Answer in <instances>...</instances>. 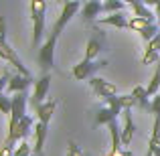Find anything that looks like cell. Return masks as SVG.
Instances as JSON below:
<instances>
[{
  "mask_svg": "<svg viewBox=\"0 0 160 156\" xmlns=\"http://www.w3.org/2000/svg\"><path fill=\"white\" fill-rule=\"evenodd\" d=\"M31 10V20H32V39L31 45L39 47L45 35V12H47V0H31L28 2Z\"/></svg>",
  "mask_w": 160,
  "mask_h": 156,
  "instance_id": "obj_1",
  "label": "cell"
},
{
  "mask_svg": "<svg viewBox=\"0 0 160 156\" xmlns=\"http://www.w3.org/2000/svg\"><path fill=\"white\" fill-rule=\"evenodd\" d=\"M57 41H59V35L57 33H51V37H49V39L41 45V49H39L37 63H39V67L45 71V73H49V71L53 69V65H55V49H57Z\"/></svg>",
  "mask_w": 160,
  "mask_h": 156,
  "instance_id": "obj_2",
  "label": "cell"
},
{
  "mask_svg": "<svg viewBox=\"0 0 160 156\" xmlns=\"http://www.w3.org/2000/svg\"><path fill=\"white\" fill-rule=\"evenodd\" d=\"M27 103H28L27 91H20V93L12 95V112H10V122H8V136L14 134L18 122L27 116Z\"/></svg>",
  "mask_w": 160,
  "mask_h": 156,
  "instance_id": "obj_3",
  "label": "cell"
},
{
  "mask_svg": "<svg viewBox=\"0 0 160 156\" xmlns=\"http://www.w3.org/2000/svg\"><path fill=\"white\" fill-rule=\"evenodd\" d=\"M77 12H81V2H79V0H67V2L63 4L61 14H59L57 23H55V27H53V33L61 35V31L67 27V23H69V20L73 18Z\"/></svg>",
  "mask_w": 160,
  "mask_h": 156,
  "instance_id": "obj_4",
  "label": "cell"
},
{
  "mask_svg": "<svg viewBox=\"0 0 160 156\" xmlns=\"http://www.w3.org/2000/svg\"><path fill=\"white\" fill-rule=\"evenodd\" d=\"M0 59H2V61H6V63H10L12 67H16V71H18V73L28 75V77H31V71L24 67L22 59L16 55V51L10 47V45H8L6 39H0Z\"/></svg>",
  "mask_w": 160,
  "mask_h": 156,
  "instance_id": "obj_5",
  "label": "cell"
},
{
  "mask_svg": "<svg viewBox=\"0 0 160 156\" xmlns=\"http://www.w3.org/2000/svg\"><path fill=\"white\" fill-rule=\"evenodd\" d=\"M49 87H51V75L43 73L41 79L35 81V91H32V95H31L32 108H39L41 103H45V98H47V93H49Z\"/></svg>",
  "mask_w": 160,
  "mask_h": 156,
  "instance_id": "obj_6",
  "label": "cell"
},
{
  "mask_svg": "<svg viewBox=\"0 0 160 156\" xmlns=\"http://www.w3.org/2000/svg\"><path fill=\"white\" fill-rule=\"evenodd\" d=\"M106 65H108L106 61H102V63H93V61H89V59H83V61H79L77 65L73 67V77L77 79V81H83V79L89 77L93 71L102 69V67H106Z\"/></svg>",
  "mask_w": 160,
  "mask_h": 156,
  "instance_id": "obj_7",
  "label": "cell"
},
{
  "mask_svg": "<svg viewBox=\"0 0 160 156\" xmlns=\"http://www.w3.org/2000/svg\"><path fill=\"white\" fill-rule=\"evenodd\" d=\"M89 85L91 89H93V93L98 95V98H109V95H116L118 93V87L113 85L112 81H108V79L103 77H91L89 79Z\"/></svg>",
  "mask_w": 160,
  "mask_h": 156,
  "instance_id": "obj_8",
  "label": "cell"
},
{
  "mask_svg": "<svg viewBox=\"0 0 160 156\" xmlns=\"http://www.w3.org/2000/svg\"><path fill=\"white\" fill-rule=\"evenodd\" d=\"M31 83H32V77L22 75V73H16V75H12V77H10L6 89L10 91V93H20V91H27L28 87H31Z\"/></svg>",
  "mask_w": 160,
  "mask_h": 156,
  "instance_id": "obj_9",
  "label": "cell"
},
{
  "mask_svg": "<svg viewBox=\"0 0 160 156\" xmlns=\"http://www.w3.org/2000/svg\"><path fill=\"white\" fill-rule=\"evenodd\" d=\"M99 12H103L102 0H85V4L81 6V18L83 20H95L99 16Z\"/></svg>",
  "mask_w": 160,
  "mask_h": 156,
  "instance_id": "obj_10",
  "label": "cell"
},
{
  "mask_svg": "<svg viewBox=\"0 0 160 156\" xmlns=\"http://www.w3.org/2000/svg\"><path fill=\"white\" fill-rule=\"evenodd\" d=\"M136 134V124L132 120V109H124V128H122V142L128 146L132 142V136Z\"/></svg>",
  "mask_w": 160,
  "mask_h": 156,
  "instance_id": "obj_11",
  "label": "cell"
},
{
  "mask_svg": "<svg viewBox=\"0 0 160 156\" xmlns=\"http://www.w3.org/2000/svg\"><path fill=\"white\" fill-rule=\"evenodd\" d=\"M47 132H49V124H45V122H37L35 124V154H39V156L45 150Z\"/></svg>",
  "mask_w": 160,
  "mask_h": 156,
  "instance_id": "obj_12",
  "label": "cell"
},
{
  "mask_svg": "<svg viewBox=\"0 0 160 156\" xmlns=\"http://www.w3.org/2000/svg\"><path fill=\"white\" fill-rule=\"evenodd\" d=\"M128 16L124 12H113V14H108L103 18H99V24L102 27H116V28H128Z\"/></svg>",
  "mask_w": 160,
  "mask_h": 156,
  "instance_id": "obj_13",
  "label": "cell"
},
{
  "mask_svg": "<svg viewBox=\"0 0 160 156\" xmlns=\"http://www.w3.org/2000/svg\"><path fill=\"white\" fill-rule=\"evenodd\" d=\"M57 99H53V102H47V103H41L39 108H35L37 112V118H39V122H45V124H49L55 113V108H57Z\"/></svg>",
  "mask_w": 160,
  "mask_h": 156,
  "instance_id": "obj_14",
  "label": "cell"
},
{
  "mask_svg": "<svg viewBox=\"0 0 160 156\" xmlns=\"http://www.w3.org/2000/svg\"><path fill=\"white\" fill-rule=\"evenodd\" d=\"M130 6H132V14H134V16H142V18H148L150 23H156L158 16L152 14V12H150V6H146L142 0H134Z\"/></svg>",
  "mask_w": 160,
  "mask_h": 156,
  "instance_id": "obj_15",
  "label": "cell"
},
{
  "mask_svg": "<svg viewBox=\"0 0 160 156\" xmlns=\"http://www.w3.org/2000/svg\"><path fill=\"white\" fill-rule=\"evenodd\" d=\"M118 120V113L113 112L109 105H103V108L98 109V113H95V124L98 126H108L109 122Z\"/></svg>",
  "mask_w": 160,
  "mask_h": 156,
  "instance_id": "obj_16",
  "label": "cell"
},
{
  "mask_svg": "<svg viewBox=\"0 0 160 156\" xmlns=\"http://www.w3.org/2000/svg\"><path fill=\"white\" fill-rule=\"evenodd\" d=\"M103 51V41L102 39H89L85 45V59H89V61H93L95 57H98L99 53Z\"/></svg>",
  "mask_w": 160,
  "mask_h": 156,
  "instance_id": "obj_17",
  "label": "cell"
},
{
  "mask_svg": "<svg viewBox=\"0 0 160 156\" xmlns=\"http://www.w3.org/2000/svg\"><path fill=\"white\" fill-rule=\"evenodd\" d=\"M132 95L138 99V103H140L142 109H150V103H148V98H150V95H148V89H146L144 85H136L132 89Z\"/></svg>",
  "mask_w": 160,
  "mask_h": 156,
  "instance_id": "obj_18",
  "label": "cell"
},
{
  "mask_svg": "<svg viewBox=\"0 0 160 156\" xmlns=\"http://www.w3.org/2000/svg\"><path fill=\"white\" fill-rule=\"evenodd\" d=\"M148 24H152L148 18H142V16H134L132 14V18L128 20V28H132V31H136V33H142Z\"/></svg>",
  "mask_w": 160,
  "mask_h": 156,
  "instance_id": "obj_19",
  "label": "cell"
},
{
  "mask_svg": "<svg viewBox=\"0 0 160 156\" xmlns=\"http://www.w3.org/2000/svg\"><path fill=\"white\" fill-rule=\"evenodd\" d=\"M126 2L122 0H103V12L108 14H113V12H124Z\"/></svg>",
  "mask_w": 160,
  "mask_h": 156,
  "instance_id": "obj_20",
  "label": "cell"
},
{
  "mask_svg": "<svg viewBox=\"0 0 160 156\" xmlns=\"http://www.w3.org/2000/svg\"><path fill=\"white\" fill-rule=\"evenodd\" d=\"M148 95L150 98H154L156 93H160V65L156 67V71H154V75H152V79H150V83H148Z\"/></svg>",
  "mask_w": 160,
  "mask_h": 156,
  "instance_id": "obj_21",
  "label": "cell"
},
{
  "mask_svg": "<svg viewBox=\"0 0 160 156\" xmlns=\"http://www.w3.org/2000/svg\"><path fill=\"white\" fill-rule=\"evenodd\" d=\"M118 99H120V103H122V108H124V109H132V108H136V105H140V103H138V99L134 98L132 93L118 95Z\"/></svg>",
  "mask_w": 160,
  "mask_h": 156,
  "instance_id": "obj_22",
  "label": "cell"
},
{
  "mask_svg": "<svg viewBox=\"0 0 160 156\" xmlns=\"http://www.w3.org/2000/svg\"><path fill=\"white\" fill-rule=\"evenodd\" d=\"M32 154V148H31V144H28L27 140H22L18 146L14 148V154L12 156H31Z\"/></svg>",
  "mask_w": 160,
  "mask_h": 156,
  "instance_id": "obj_23",
  "label": "cell"
},
{
  "mask_svg": "<svg viewBox=\"0 0 160 156\" xmlns=\"http://www.w3.org/2000/svg\"><path fill=\"white\" fill-rule=\"evenodd\" d=\"M106 105H109V108H112L113 112L118 113V116H120V113H124V108H122L118 95H109V98H106Z\"/></svg>",
  "mask_w": 160,
  "mask_h": 156,
  "instance_id": "obj_24",
  "label": "cell"
},
{
  "mask_svg": "<svg viewBox=\"0 0 160 156\" xmlns=\"http://www.w3.org/2000/svg\"><path fill=\"white\" fill-rule=\"evenodd\" d=\"M0 112L10 116V112H12V98H8V95L0 93Z\"/></svg>",
  "mask_w": 160,
  "mask_h": 156,
  "instance_id": "obj_25",
  "label": "cell"
},
{
  "mask_svg": "<svg viewBox=\"0 0 160 156\" xmlns=\"http://www.w3.org/2000/svg\"><path fill=\"white\" fill-rule=\"evenodd\" d=\"M146 51H152V53H160V33L154 37L152 41L146 43Z\"/></svg>",
  "mask_w": 160,
  "mask_h": 156,
  "instance_id": "obj_26",
  "label": "cell"
},
{
  "mask_svg": "<svg viewBox=\"0 0 160 156\" xmlns=\"http://www.w3.org/2000/svg\"><path fill=\"white\" fill-rule=\"evenodd\" d=\"M158 57H160V53L146 51V53H144V57H142V63H144V65H150V63H156V61H158Z\"/></svg>",
  "mask_w": 160,
  "mask_h": 156,
  "instance_id": "obj_27",
  "label": "cell"
},
{
  "mask_svg": "<svg viewBox=\"0 0 160 156\" xmlns=\"http://www.w3.org/2000/svg\"><path fill=\"white\" fill-rule=\"evenodd\" d=\"M150 112H152L154 116H160V93H156L152 98V102H150Z\"/></svg>",
  "mask_w": 160,
  "mask_h": 156,
  "instance_id": "obj_28",
  "label": "cell"
},
{
  "mask_svg": "<svg viewBox=\"0 0 160 156\" xmlns=\"http://www.w3.org/2000/svg\"><path fill=\"white\" fill-rule=\"evenodd\" d=\"M67 156H85V154L77 148V144H73V142H71L69 148H67Z\"/></svg>",
  "mask_w": 160,
  "mask_h": 156,
  "instance_id": "obj_29",
  "label": "cell"
},
{
  "mask_svg": "<svg viewBox=\"0 0 160 156\" xmlns=\"http://www.w3.org/2000/svg\"><path fill=\"white\" fill-rule=\"evenodd\" d=\"M10 77H12V75H8V73H4L2 77H0V93H2V91L8 87V81H10Z\"/></svg>",
  "mask_w": 160,
  "mask_h": 156,
  "instance_id": "obj_30",
  "label": "cell"
},
{
  "mask_svg": "<svg viewBox=\"0 0 160 156\" xmlns=\"http://www.w3.org/2000/svg\"><path fill=\"white\" fill-rule=\"evenodd\" d=\"M112 156H134V152H130L128 148H122V150H118V152L112 154Z\"/></svg>",
  "mask_w": 160,
  "mask_h": 156,
  "instance_id": "obj_31",
  "label": "cell"
},
{
  "mask_svg": "<svg viewBox=\"0 0 160 156\" xmlns=\"http://www.w3.org/2000/svg\"><path fill=\"white\" fill-rule=\"evenodd\" d=\"M142 2H144L146 6H156V4H160V0H142Z\"/></svg>",
  "mask_w": 160,
  "mask_h": 156,
  "instance_id": "obj_32",
  "label": "cell"
},
{
  "mask_svg": "<svg viewBox=\"0 0 160 156\" xmlns=\"http://www.w3.org/2000/svg\"><path fill=\"white\" fill-rule=\"evenodd\" d=\"M154 14H156L158 18H160V4H156V6H154Z\"/></svg>",
  "mask_w": 160,
  "mask_h": 156,
  "instance_id": "obj_33",
  "label": "cell"
},
{
  "mask_svg": "<svg viewBox=\"0 0 160 156\" xmlns=\"http://www.w3.org/2000/svg\"><path fill=\"white\" fill-rule=\"evenodd\" d=\"M122 2H126V4H132V2H134V0H122Z\"/></svg>",
  "mask_w": 160,
  "mask_h": 156,
  "instance_id": "obj_34",
  "label": "cell"
},
{
  "mask_svg": "<svg viewBox=\"0 0 160 156\" xmlns=\"http://www.w3.org/2000/svg\"><path fill=\"white\" fill-rule=\"evenodd\" d=\"M31 156H39V154H31Z\"/></svg>",
  "mask_w": 160,
  "mask_h": 156,
  "instance_id": "obj_35",
  "label": "cell"
}]
</instances>
